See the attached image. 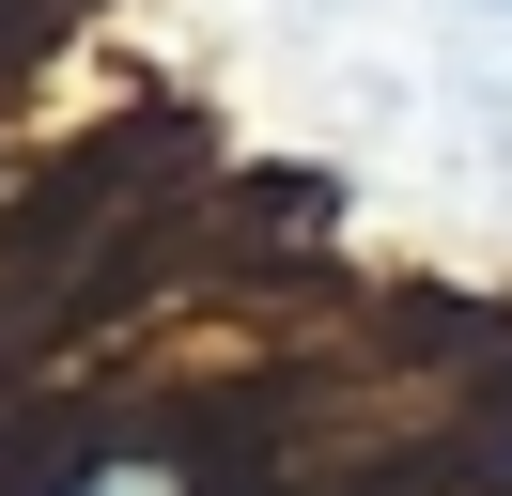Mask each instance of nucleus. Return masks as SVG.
<instances>
[{
  "mask_svg": "<svg viewBox=\"0 0 512 496\" xmlns=\"http://www.w3.org/2000/svg\"><path fill=\"white\" fill-rule=\"evenodd\" d=\"M63 496H187V481H171V465H156V450H109V465H78V481H63Z\"/></svg>",
  "mask_w": 512,
  "mask_h": 496,
  "instance_id": "f257e3e1",
  "label": "nucleus"
}]
</instances>
